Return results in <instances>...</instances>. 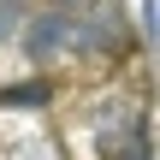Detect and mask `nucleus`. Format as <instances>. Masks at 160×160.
Listing matches in <instances>:
<instances>
[{"mask_svg": "<svg viewBox=\"0 0 160 160\" xmlns=\"http://www.w3.org/2000/svg\"><path fill=\"white\" fill-rule=\"evenodd\" d=\"M18 48H24L30 65H53V59L77 53V12H53V6L24 12V24H18Z\"/></svg>", "mask_w": 160, "mask_h": 160, "instance_id": "1", "label": "nucleus"}, {"mask_svg": "<svg viewBox=\"0 0 160 160\" xmlns=\"http://www.w3.org/2000/svg\"><path fill=\"white\" fill-rule=\"evenodd\" d=\"M48 6H53V12H83L89 0H48Z\"/></svg>", "mask_w": 160, "mask_h": 160, "instance_id": "4", "label": "nucleus"}, {"mask_svg": "<svg viewBox=\"0 0 160 160\" xmlns=\"http://www.w3.org/2000/svg\"><path fill=\"white\" fill-rule=\"evenodd\" d=\"M53 101V83L48 77H30V83H6L0 89V107H48Z\"/></svg>", "mask_w": 160, "mask_h": 160, "instance_id": "2", "label": "nucleus"}, {"mask_svg": "<svg viewBox=\"0 0 160 160\" xmlns=\"http://www.w3.org/2000/svg\"><path fill=\"white\" fill-rule=\"evenodd\" d=\"M24 24V0H0V42H12Z\"/></svg>", "mask_w": 160, "mask_h": 160, "instance_id": "3", "label": "nucleus"}]
</instances>
